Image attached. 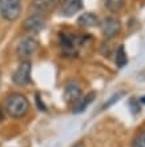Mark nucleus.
<instances>
[{
    "label": "nucleus",
    "mask_w": 145,
    "mask_h": 147,
    "mask_svg": "<svg viewBox=\"0 0 145 147\" xmlns=\"http://www.w3.org/2000/svg\"><path fill=\"white\" fill-rule=\"evenodd\" d=\"M59 4V0H33L32 1V9L37 12V13H47L51 12L52 9L56 8Z\"/></svg>",
    "instance_id": "8"
},
{
    "label": "nucleus",
    "mask_w": 145,
    "mask_h": 147,
    "mask_svg": "<svg viewBox=\"0 0 145 147\" xmlns=\"http://www.w3.org/2000/svg\"><path fill=\"white\" fill-rule=\"evenodd\" d=\"M44 27H45V22L40 13H35L24 22V28L31 32H40Z\"/></svg>",
    "instance_id": "7"
},
{
    "label": "nucleus",
    "mask_w": 145,
    "mask_h": 147,
    "mask_svg": "<svg viewBox=\"0 0 145 147\" xmlns=\"http://www.w3.org/2000/svg\"><path fill=\"white\" fill-rule=\"evenodd\" d=\"M121 95H122V92H117V94H115V95H113V96H112L111 99H109V100L105 102V105H104L103 109H104V110H107L108 107H111V106H113V105L116 103V102H117L118 99L121 98Z\"/></svg>",
    "instance_id": "16"
},
{
    "label": "nucleus",
    "mask_w": 145,
    "mask_h": 147,
    "mask_svg": "<svg viewBox=\"0 0 145 147\" xmlns=\"http://www.w3.org/2000/svg\"><path fill=\"white\" fill-rule=\"evenodd\" d=\"M4 107H5L7 114L11 115L12 118H21L27 114L29 103H28L27 98L23 96L21 94H11L5 99Z\"/></svg>",
    "instance_id": "1"
},
{
    "label": "nucleus",
    "mask_w": 145,
    "mask_h": 147,
    "mask_svg": "<svg viewBox=\"0 0 145 147\" xmlns=\"http://www.w3.org/2000/svg\"><path fill=\"white\" fill-rule=\"evenodd\" d=\"M105 1V5L109 11H120L125 3V0H104Z\"/></svg>",
    "instance_id": "14"
},
{
    "label": "nucleus",
    "mask_w": 145,
    "mask_h": 147,
    "mask_svg": "<svg viewBox=\"0 0 145 147\" xmlns=\"http://www.w3.org/2000/svg\"><path fill=\"white\" fill-rule=\"evenodd\" d=\"M77 23L83 26V27H96L99 26V18L95 15V13H91V12H85L77 19Z\"/></svg>",
    "instance_id": "11"
},
{
    "label": "nucleus",
    "mask_w": 145,
    "mask_h": 147,
    "mask_svg": "<svg viewBox=\"0 0 145 147\" xmlns=\"http://www.w3.org/2000/svg\"><path fill=\"white\" fill-rule=\"evenodd\" d=\"M133 147H145V130L142 132H140V134L136 136Z\"/></svg>",
    "instance_id": "15"
},
{
    "label": "nucleus",
    "mask_w": 145,
    "mask_h": 147,
    "mask_svg": "<svg viewBox=\"0 0 145 147\" xmlns=\"http://www.w3.org/2000/svg\"><path fill=\"white\" fill-rule=\"evenodd\" d=\"M120 22L115 18H107L103 20L101 23V30H103V35L105 39H112L120 34Z\"/></svg>",
    "instance_id": "5"
},
{
    "label": "nucleus",
    "mask_w": 145,
    "mask_h": 147,
    "mask_svg": "<svg viewBox=\"0 0 145 147\" xmlns=\"http://www.w3.org/2000/svg\"><path fill=\"white\" fill-rule=\"evenodd\" d=\"M126 63H128V56H126V52H125V48L124 46H120L117 48V52H116V64L117 67H124L126 66Z\"/></svg>",
    "instance_id": "13"
},
{
    "label": "nucleus",
    "mask_w": 145,
    "mask_h": 147,
    "mask_svg": "<svg viewBox=\"0 0 145 147\" xmlns=\"http://www.w3.org/2000/svg\"><path fill=\"white\" fill-rule=\"evenodd\" d=\"M31 63L28 60H24L23 63H20V66L17 67V70L12 75V82L16 86H27L31 82Z\"/></svg>",
    "instance_id": "3"
},
{
    "label": "nucleus",
    "mask_w": 145,
    "mask_h": 147,
    "mask_svg": "<svg viewBox=\"0 0 145 147\" xmlns=\"http://www.w3.org/2000/svg\"><path fill=\"white\" fill-rule=\"evenodd\" d=\"M81 96H83L81 95V88L77 83H73L72 82V83L67 84V87L64 90V98L68 103H76Z\"/></svg>",
    "instance_id": "9"
},
{
    "label": "nucleus",
    "mask_w": 145,
    "mask_h": 147,
    "mask_svg": "<svg viewBox=\"0 0 145 147\" xmlns=\"http://www.w3.org/2000/svg\"><path fill=\"white\" fill-rule=\"evenodd\" d=\"M83 8V0H63L61 9L65 16H73Z\"/></svg>",
    "instance_id": "10"
},
{
    "label": "nucleus",
    "mask_w": 145,
    "mask_h": 147,
    "mask_svg": "<svg viewBox=\"0 0 145 147\" xmlns=\"http://www.w3.org/2000/svg\"><path fill=\"white\" fill-rule=\"evenodd\" d=\"M21 0H0V15L8 22H13L20 16Z\"/></svg>",
    "instance_id": "2"
},
{
    "label": "nucleus",
    "mask_w": 145,
    "mask_h": 147,
    "mask_svg": "<svg viewBox=\"0 0 145 147\" xmlns=\"http://www.w3.org/2000/svg\"><path fill=\"white\" fill-rule=\"evenodd\" d=\"M36 50H37V42L33 38H24L20 40L17 46V55L19 58L27 60L36 52Z\"/></svg>",
    "instance_id": "4"
},
{
    "label": "nucleus",
    "mask_w": 145,
    "mask_h": 147,
    "mask_svg": "<svg viewBox=\"0 0 145 147\" xmlns=\"http://www.w3.org/2000/svg\"><path fill=\"white\" fill-rule=\"evenodd\" d=\"M72 147H85V146H84V143H83V142H77V143H75Z\"/></svg>",
    "instance_id": "17"
},
{
    "label": "nucleus",
    "mask_w": 145,
    "mask_h": 147,
    "mask_svg": "<svg viewBox=\"0 0 145 147\" xmlns=\"http://www.w3.org/2000/svg\"><path fill=\"white\" fill-rule=\"evenodd\" d=\"M60 46L63 52L67 55H76V46L77 39L72 35L60 34Z\"/></svg>",
    "instance_id": "6"
},
{
    "label": "nucleus",
    "mask_w": 145,
    "mask_h": 147,
    "mask_svg": "<svg viewBox=\"0 0 145 147\" xmlns=\"http://www.w3.org/2000/svg\"><path fill=\"white\" fill-rule=\"evenodd\" d=\"M141 103H144V105H145V98H142V99H141Z\"/></svg>",
    "instance_id": "18"
},
{
    "label": "nucleus",
    "mask_w": 145,
    "mask_h": 147,
    "mask_svg": "<svg viewBox=\"0 0 145 147\" xmlns=\"http://www.w3.org/2000/svg\"><path fill=\"white\" fill-rule=\"evenodd\" d=\"M95 100V94H88V95H85V96H81L79 100H77V105L76 107L73 109V112L75 114H80V112L85 111L87 110V107L89 105H91L92 102Z\"/></svg>",
    "instance_id": "12"
}]
</instances>
